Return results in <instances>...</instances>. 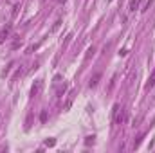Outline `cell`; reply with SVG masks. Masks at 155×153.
<instances>
[{
    "mask_svg": "<svg viewBox=\"0 0 155 153\" xmlns=\"http://www.w3.org/2000/svg\"><path fill=\"white\" fill-rule=\"evenodd\" d=\"M124 119H126V112L124 110H119V105L114 106V122L115 124H123Z\"/></svg>",
    "mask_w": 155,
    "mask_h": 153,
    "instance_id": "1",
    "label": "cell"
},
{
    "mask_svg": "<svg viewBox=\"0 0 155 153\" xmlns=\"http://www.w3.org/2000/svg\"><path fill=\"white\" fill-rule=\"evenodd\" d=\"M42 87H43V81H42V79L36 81V85H32V88H31V95H38L40 90H42Z\"/></svg>",
    "mask_w": 155,
    "mask_h": 153,
    "instance_id": "2",
    "label": "cell"
},
{
    "mask_svg": "<svg viewBox=\"0 0 155 153\" xmlns=\"http://www.w3.org/2000/svg\"><path fill=\"white\" fill-rule=\"evenodd\" d=\"M9 32H11V25H7V27H4V29H2V32H0V43H2V42L9 36Z\"/></svg>",
    "mask_w": 155,
    "mask_h": 153,
    "instance_id": "3",
    "label": "cell"
},
{
    "mask_svg": "<svg viewBox=\"0 0 155 153\" xmlns=\"http://www.w3.org/2000/svg\"><path fill=\"white\" fill-rule=\"evenodd\" d=\"M99 79H101V74H94L92 77H90V88H94V87H97V83H99Z\"/></svg>",
    "mask_w": 155,
    "mask_h": 153,
    "instance_id": "4",
    "label": "cell"
},
{
    "mask_svg": "<svg viewBox=\"0 0 155 153\" xmlns=\"http://www.w3.org/2000/svg\"><path fill=\"white\" fill-rule=\"evenodd\" d=\"M139 7V0H130V4H128V9L130 11H135Z\"/></svg>",
    "mask_w": 155,
    "mask_h": 153,
    "instance_id": "5",
    "label": "cell"
},
{
    "mask_svg": "<svg viewBox=\"0 0 155 153\" xmlns=\"http://www.w3.org/2000/svg\"><path fill=\"white\" fill-rule=\"evenodd\" d=\"M153 85H155V74H153V76H152V79H150V81L146 83V88H152Z\"/></svg>",
    "mask_w": 155,
    "mask_h": 153,
    "instance_id": "6",
    "label": "cell"
},
{
    "mask_svg": "<svg viewBox=\"0 0 155 153\" xmlns=\"http://www.w3.org/2000/svg\"><path fill=\"white\" fill-rule=\"evenodd\" d=\"M45 144H47V146H54V144H56V140H54V139H47Z\"/></svg>",
    "mask_w": 155,
    "mask_h": 153,
    "instance_id": "7",
    "label": "cell"
},
{
    "mask_svg": "<svg viewBox=\"0 0 155 153\" xmlns=\"http://www.w3.org/2000/svg\"><path fill=\"white\" fill-rule=\"evenodd\" d=\"M40 121H42V122L47 121V112H42V115H40Z\"/></svg>",
    "mask_w": 155,
    "mask_h": 153,
    "instance_id": "8",
    "label": "cell"
},
{
    "mask_svg": "<svg viewBox=\"0 0 155 153\" xmlns=\"http://www.w3.org/2000/svg\"><path fill=\"white\" fill-rule=\"evenodd\" d=\"M94 142V137H87V140H85V144H87V146H88V144H92Z\"/></svg>",
    "mask_w": 155,
    "mask_h": 153,
    "instance_id": "9",
    "label": "cell"
},
{
    "mask_svg": "<svg viewBox=\"0 0 155 153\" xmlns=\"http://www.w3.org/2000/svg\"><path fill=\"white\" fill-rule=\"evenodd\" d=\"M60 2H65V0H60Z\"/></svg>",
    "mask_w": 155,
    "mask_h": 153,
    "instance_id": "10",
    "label": "cell"
}]
</instances>
